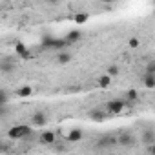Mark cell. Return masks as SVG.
I'll return each mask as SVG.
<instances>
[{"mask_svg":"<svg viewBox=\"0 0 155 155\" xmlns=\"http://www.w3.org/2000/svg\"><path fill=\"white\" fill-rule=\"evenodd\" d=\"M22 58H26V60H28V58H31V51H28L26 55H22Z\"/></svg>","mask_w":155,"mask_h":155,"instance_id":"26","label":"cell"},{"mask_svg":"<svg viewBox=\"0 0 155 155\" xmlns=\"http://www.w3.org/2000/svg\"><path fill=\"white\" fill-rule=\"evenodd\" d=\"M71 58H73V55H71V53H68V51H60V53L57 55V62H58L60 66L69 64V62H71Z\"/></svg>","mask_w":155,"mask_h":155,"instance_id":"11","label":"cell"},{"mask_svg":"<svg viewBox=\"0 0 155 155\" xmlns=\"http://www.w3.org/2000/svg\"><path fill=\"white\" fill-rule=\"evenodd\" d=\"M73 18H75V24H79V26H82V24H86V22H88V18H90V15L82 11V13H77V15H75Z\"/></svg>","mask_w":155,"mask_h":155,"instance_id":"15","label":"cell"},{"mask_svg":"<svg viewBox=\"0 0 155 155\" xmlns=\"http://www.w3.org/2000/svg\"><path fill=\"white\" fill-rule=\"evenodd\" d=\"M153 13H155V11H153Z\"/></svg>","mask_w":155,"mask_h":155,"instance_id":"28","label":"cell"},{"mask_svg":"<svg viewBox=\"0 0 155 155\" xmlns=\"http://www.w3.org/2000/svg\"><path fill=\"white\" fill-rule=\"evenodd\" d=\"M13 69H15V64L11 62V58L4 57L2 60H0V71H2V73H11Z\"/></svg>","mask_w":155,"mask_h":155,"instance_id":"8","label":"cell"},{"mask_svg":"<svg viewBox=\"0 0 155 155\" xmlns=\"http://www.w3.org/2000/svg\"><path fill=\"white\" fill-rule=\"evenodd\" d=\"M66 46H69V44H68L64 38H55V46H53V48H55V49H58V53H60V49H64Z\"/></svg>","mask_w":155,"mask_h":155,"instance_id":"20","label":"cell"},{"mask_svg":"<svg viewBox=\"0 0 155 155\" xmlns=\"http://www.w3.org/2000/svg\"><path fill=\"white\" fill-rule=\"evenodd\" d=\"M128 44H130V48H139V44H140V42H139V38H130V42H128Z\"/></svg>","mask_w":155,"mask_h":155,"instance_id":"24","label":"cell"},{"mask_svg":"<svg viewBox=\"0 0 155 155\" xmlns=\"http://www.w3.org/2000/svg\"><path fill=\"white\" fill-rule=\"evenodd\" d=\"M117 140H119V146H124V148H130V146H133V144H135V139H133V135H131V133H128V131H122V133H119Z\"/></svg>","mask_w":155,"mask_h":155,"instance_id":"4","label":"cell"},{"mask_svg":"<svg viewBox=\"0 0 155 155\" xmlns=\"http://www.w3.org/2000/svg\"><path fill=\"white\" fill-rule=\"evenodd\" d=\"M8 115V106H2L0 108V117H6Z\"/></svg>","mask_w":155,"mask_h":155,"instance_id":"25","label":"cell"},{"mask_svg":"<svg viewBox=\"0 0 155 155\" xmlns=\"http://www.w3.org/2000/svg\"><path fill=\"white\" fill-rule=\"evenodd\" d=\"M117 144H119L117 137H113V135H104V137L97 142V148H113V146H117Z\"/></svg>","mask_w":155,"mask_h":155,"instance_id":"5","label":"cell"},{"mask_svg":"<svg viewBox=\"0 0 155 155\" xmlns=\"http://www.w3.org/2000/svg\"><path fill=\"white\" fill-rule=\"evenodd\" d=\"M31 93H33V88H29V86H22V88L17 90V97H20V99H26Z\"/></svg>","mask_w":155,"mask_h":155,"instance_id":"13","label":"cell"},{"mask_svg":"<svg viewBox=\"0 0 155 155\" xmlns=\"http://www.w3.org/2000/svg\"><path fill=\"white\" fill-rule=\"evenodd\" d=\"M8 135H9V139H24V137L31 135V128L24 126V124H18V126H13L8 131Z\"/></svg>","mask_w":155,"mask_h":155,"instance_id":"2","label":"cell"},{"mask_svg":"<svg viewBox=\"0 0 155 155\" xmlns=\"http://www.w3.org/2000/svg\"><path fill=\"white\" fill-rule=\"evenodd\" d=\"M42 46H44V48H53V46H55V38L49 37V35H46V37L42 38Z\"/></svg>","mask_w":155,"mask_h":155,"instance_id":"19","label":"cell"},{"mask_svg":"<svg viewBox=\"0 0 155 155\" xmlns=\"http://www.w3.org/2000/svg\"><path fill=\"white\" fill-rule=\"evenodd\" d=\"M38 140H40L42 144H46V146L53 144V142H55V131H42L40 137H38Z\"/></svg>","mask_w":155,"mask_h":155,"instance_id":"9","label":"cell"},{"mask_svg":"<svg viewBox=\"0 0 155 155\" xmlns=\"http://www.w3.org/2000/svg\"><path fill=\"white\" fill-rule=\"evenodd\" d=\"M110 84H111V77L110 75H102L101 79H99V86L101 88H108Z\"/></svg>","mask_w":155,"mask_h":155,"instance_id":"16","label":"cell"},{"mask_svg":"<svg viewBox=\"0 0 155 155\" xmlns=\"http://www.w3.org/2000/svg\"><path fill=\"white\" fill-rule=\"evenodd\" d=\"M81 37H82V33H81L79 29H71V31L64 37V40L71 46V44H75V42H79V40H81Z\"/></svg>","mask_w":155,"mask_h":155,"instance_id":"6","label":"cell"},{"mask_svg":"<svg viewBox=\"0 0 155 155\" xmlns=\"http://www.w3.org/2000/svg\"><path fill=\"white\" fill-rule=\"evenodd\" d=\"M106 75H110V77H117V75H119V66L111 64V66L106 69Z\"/></svg>","mask_w":155,"mask_h":155,"instance_id":"21","label":"cell"},{"mask_svg":"<svg viewBox=\"0 0 155 155\" xmlns=\"http://www.w3.org/2000/svg\"><path fill=\"white\" fill-rule=\"evenodd\" d=\"M126 101L124 99H111V101H108L106 102V111L108 113H111V115H117V113H120L124 108H126Z\"/></svg>","mask_w":155,"mask_h":155,"instance_id":"1","label":"cell"},{"mask_svg":"<svg viewBox=\"0 0 155 155\" xmlns=\"http://www.w3.org/2000/svg\"><path fill=\"white\" fill-rule=\"evenodd\" d=\"M31 124L37 126V128H44V126L48 124V115H46L44 111H35V113L31 115Z\"/></svg>","mask_w":155,"mask_h":155,"instance_id":"3","label":"cell"},{"mask_svg":"<svg viewBox=\"0 0 155 155\" xmlns=\"http://www.w3.org/2000/svg\"><path fill=\"white\" fill-rule=\"evenodd\" d=\"M137 97H139V93H137L135 90H130V91L126 93V102H128V104H131V102H135V101H137Z\"/></svg>","mask_w":155,"mask_h":155,"instance_id":"18","label":"cell"},{"mask_svg":"<svg viewBox=\"0 0 155 155\" xmlns=\"http://www.w3.org/2000/svg\"><path fill=\"white\" fill-rule=\"evenodd\" d=\"M106 115H108V111H104V110H101V108L90 111V117H91V120H95V122H102V120H106Z\"/></svg>","mask_w":155,"mask_h":155,"instance_id":"7","label":"cell"},{"mask_svg":"<svg viewBox=\"0 0 155 155\" xmlns=\"http://www.w3.org/2000/svg\"><path fill=\"white\" fill-rule=\"evenodd\" d=\"M146 75H155V62H150L146 66Z\"/></svg>","mask_w":155,"mask_h":155,"instance_id":"23","label":"cell"},{"mask_svg":"<svg viewBox=\"0 0 155 155\" xmlns=\"http://www.w3.org/2000/svg\"><path fill=\"white\" fill-rule=\"evenodd\" d=\"M81 139H82V130L81 128H75V130H71L68 133V140L69 142H79Z\"/></svg>","mask_w":155,"mask_h":155,"instance_id":"10","label":"cell"},{"mask_svg":"<svg viewBox=\"0 0 155 155\" xmlns=\"http://www.w3.org/2000/svg\"><path fill=\"white\" fill-rule=\"evenodd\" d=\"M142 84H144L148 90L155 88V75H144V77H142Z\"/></svg>","mask_w":155,"mask_h":155,"instance_id":"12","label":"cell"},{"mask_svg":"<svg viewBox=\"0 0 155 155\" xmlns=\"http://www.w3.org/2000/svg\"><path fill=\"white\" fill-rule=\"evenodd\" d=\"M8 106V91L6 90H0V108Z\"/></svg>","mask_w":155,"mask_h":155,"instance_id":"22","label":"cell"},{"mask_svg":"<svg viewBox=\"0 0 155 155\" xmlns=\"http://www.w3.org/2000/svg\"><path fill=\"white\" fill-rule=\"evenodd\" d=\"M15 53H17V55H20V57H22V55H26V53H28V48H26V44H22V42H17V44H15Z\"/></svg>","mask_w":155,"mask_h":155,"instance_id":"17","label":"cell"},{"mask_svg":"<svg viewBox=\"0 0 155 155\" xmlns=\"http://www.w3.org/2000/svg\"><path fill=\"white\" fill-rule=\"evenodd\" d=\"M151 153L155 155V142H153V146H151Z\"/></svg>","mask_w":155,"mask_h":155,"instance_id":"27","label":"cell"},{"mask_svg":"<svg viewBox=\"0 0 155 155\" xmlns=\"http://www.w3.org/2000/svg\"><path fill=\"white\" fill-rule=\"evenodd\" d=\"M142 142H144V144H151V146H153V142H155V135H153V131H151V130H146V131L142 133Z\"/></svg>","mask_w":155,"mask_h":155,"instance_id":"14","label":"cell"}]
</instances>
